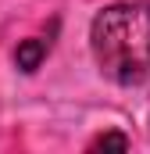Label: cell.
Returning a JSON list of instances; mask_svg holds the SVG:
<instances>
[{
	"label": "cell",
	"instance_id": "2",
	"mask_svg": "<svg viewBox=\"0 0 150 154\" xmlns=\"http://www.w3.org/2000/svg\"><path fill=\"white\" fill-rule=\"evenodd\" d=\"M50 54V39L43 36H32V39H22L18 43V50H14V65L22 68V72H36L39 65H43V57Z\"/></svg>",
	"mask_w": 150,
	"mask_h": 154
},
{
	"label": "cell",
	"instance_id": "3",
	"mask_svg": "<svg viewBox=\"0 0 150 154\" xmlns=\"http://www.w3.org/2000/svg\"><path fill=\"white\" fill-rule=\"evenodd\" d=\"M107 147H114V151H129V136H125V133H100V136L89 143V151H107Z\"/></svg>",
	"mask_w": 150,
	"mask_h": 154
},
{
	"label": "cell",
	"instance_id": "1",
	"mask_svg": "<svg viewBox=\"0 0 150 154\" xmlns=\"http://www.w3.org/2000/svg\"><path fill=\"white\" fill-rule=\"evenodd\" d=\"M89 50L100 75L118 86L150 79V0L107 4L89 22Z\"/></svg>",
	"mask_w": 150,
	"mask_h": 154
}]
</instances>
